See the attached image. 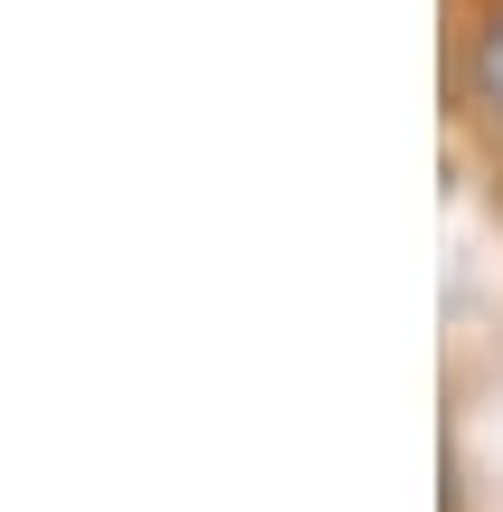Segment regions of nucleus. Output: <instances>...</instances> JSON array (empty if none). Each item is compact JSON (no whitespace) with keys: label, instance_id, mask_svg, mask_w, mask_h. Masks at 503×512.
<instances>
[{"label":"nucleus","instance_id":"nucleus-1","mask_svg":"<svg viewBox=\"0 0 503 512\" xmlns=\"http://www.w3.org/2000/svg\"><path fill=\"white\" fill-rule=\"evenodd\" d=\"M447 86H456V105H466V124L485 133V143H503V0H475V10L456 19Z\"/></svg>","mask_w":503,"mask_h":512}]
</instances>
